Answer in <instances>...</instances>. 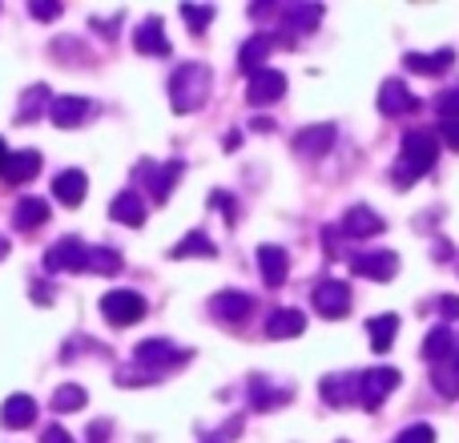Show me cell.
<instances>
[{
	"label": "cell",
	"instance_id": "603a6c76",
	"mask_svg": "<svg viewBox=\"0 0 459 443\" xmlns=\"http://www.w3.org/2000/svg\"><path fill=\"white\" fill-rule=\"evenodd\" d=\"M145 214H150V206H145L142 198H137L134 190H126V194H117V198L109 202V218L113 222H121V226H145Z\"/></svg>",
	"mask_w": 459,
	"mask_h": 443
},
{
	"label": "cell",
	"instance_id": "cb8c5ba5",
	"mask_svg": "<svg viewBox=\"0 0 459 443\" xmlns=\"http://www.w3.org/2000/svg\"><path fill=\"white\" fill-rule=\"evenodd\" d=\"M286 404H290V391L286 387H274V383L262 379V375L250 379V407L254 412H274V407H286Z\"/></svg>",
	"mask_w": 459,
	"mask_h": 443
},
{
	"label": "cell",
	"instance_id": "ab89813d",
	"mask_svg": "<svg viewBox=\"0 0 459 443\" xmlns=\"http://www.w3.org/2000/svg\"><path fill=\"white\" fill-rule=\"evenodd\" d=\"M439 142L459 153V121H444V126H439Z\"/></svg>",
	"mask_w": 459,
	"mask_h": 443
},
{
	"label": "cell",
	"instance_id": "2e32d148",
	"mask_svg": "<svg viewBox=\"0 0 459 443\" xmlns=\"http://www.w3.org/2000/svg\"><path fill=\"white\" fill-rule=\"evenodd\" d=\"M182 161H166V166H142V178H145V186H150V194L158 202H166L169 194H174V186L182 182Z\"/></svg>",
	"mask_w": 459,
	"mask_h": 443
},
{
	"label": "cell",
	"instance_id": "7402d4cb",
	"mask_svg": "<svg viewBox=\"0 0 459 443\" xmlns=\"http://www.w3.org/2000/svg\"><path fill=\"white\" fill-rule=\"evenodd\" d=\"M395 334H399V315H375L367 318V343H371L375 355H387L395 347Z\"/></svg>",
	"mask_w": 459,
	"mask_h": 443
},
{
	"label": "cell",
	"instance_id": "4316f807",
	"mask_svg": "<svg viewBox=\"0 0 459 443\" xmlns=\"http://www.w3.org/2000/svg\"><path fill=\"white\" fill-rule=\"evenodd\" d=\"M455 351L459 347H455V331H452V326H431L428 339H423V359H428L431 367L444 363V359H452Z\"/></svg>",
	"mask_w": 459,
	"mask_h": 443
},
{
	"label": "cell",
	"instance_id": "d6a6232c",
	"mask_svg": "<svg viewBox=\"0 0 459 443\" xmlns=\"http://www.w3.org/2000/svg\"><path fill=\"white\" fill-rule=\"evenodd\" d=\"M53 105V93H48V85H32L29 93H24L21 101V113H16V121H37L40 113Z\"/></svg>",
	"mask_w": 459,
	"mask_h": 443
},
{
	"label": "cell",
	"instance_id": "d590c367",
	"mask_svg": "<svg viewBox=\"0 0 459 443\" xmlns=\"http://www.w3.org/2000/svg\"><path fill=\"white\" fill-rule=\"evenodd\" d=\"M431 109H436L444 121H459V81H455L452 89H444V93H436Z\"/></svg>",
	"mask_w": 459,
	"mask_h": 443
},
{
	"label": "cell",
	"instance_id": "7dc6e473",
	"mask_svg": "<svg viewBox=\"0 0 459 443\" xmlns=\"http://www.w3.org/2000/svg\"><path fill=\"white\" fill-rule=\"evenodd\" d=\"M254 129H262V134H270V129H274V121H270V117H254Z\"/></svg>",
	"mask_w": 459,
	"mask_h": 443
},
{
	"label": "cell",
	"instance_id": "9a60e30c",
	"mask_svg": "<svg viewBox=\"0 0 459 443\" xmlns=\"http://www.w3.org/2000/svg\"><path fill=\"white\" fill-rule=\"evenodd\" d=\"M134 48L145 56H169V40H166V24L161 16H145L134 32Z\"/></svg>",
	"mask_w": 459,
	"mask_h": 443
},
{
	"label": "cell",
	"instance_id": "6da1fadb",
	"mask_svg": "<svg viewBox=\"0 0 459 443\" xmlns=\"http://www.w3.org/2000/svg\"><path fill=\"white\" fill-rule=\"evenodd\" d=\"M210 89H214V73L210 65H178L174 77H169V101L174 113H194L210 101Z\"/></svg>",
	"mask_w": 459,
	"mask_h": 443
},
{
	"label": "cell",
	"instance_id": "f35d334b",
	"mask_svg": "<svg viewBox=\"0 0 459 443\" xmlns=\"http://www.w3.org/2000/svg\"><path fill=\"white\" fill-rule=\"evenodd\" d=\"M29 13L37 16V21H56V16H61V4H56V0H32Z\"/></svg>",
	"mask_w": 459,
	"mask_h": 443
},
{
	"label": "cell",
	"instance_id": "681fc988",
	"mask_svg": "<svg viewBox=\"0 0 459 443\" xmlns=\"http://www.w3.org/2000/svg\"><path fill=\"white\" fill-rule=\"evenodd\" d=\"M4 166H8V145H4V137H0V178H4Z\"/></svg>",
	"mask_w": 459,
	"mask_h": 443
},
{
	"label": "cell",
	"instance_id": "f907efd6",
	"mask_svg": "<svg viewBox=\"0 0 459 443\" xmlns=\"http://www.w3.org/2000/svg\"><path fill=\"white\" fill-rule=\"evenodd\" d=\"M447 254H452V246H447L444 238H439V242H436V258H447Z\"/></svg>",
	"mask_w": 459,
	"mask_h": 443
},
{
	"label": "cell",
	"instance_id": "e0dca14e",
	"mask_svg": "<svg viewBox=\"0 0 459 443\" xmlns=\"http://www.w3.org/2000/svg\"><path fill=\"white\" fill-rule=\"evenodd\" d=\"M258 270H262V282L266 286H282L286 274H290V254L282 246H258Z\"/></svg>",
	"mask_w": 459,
	"mask_h": 443
},
{
	"label": "cell",
	"instance_id": "60d3db41",
	"mask_svg": "<svg viewBox=\"0 0 459 443\" xmlns=\"http://www.w3.org/2000/svg\"><path fill=\"white\" fill-rule=\"evenodd\" d=\"M391 182H395V186H399V190H411V186H415V182H420V178H415V174H411V169H407V166H403V161H395V174H391Z\"/></svg>",
	"mask_w": 459,
	"mask_h": 443
},
{
	"label": "cell",
	"instance_id": "d4e9b609",
	"mask_svg": "<svg viewBox=\"0 0 459 443\" xmlns=\"http://www.w3.org/2000/svg\"><path fill=\"white\" fill-rule=\"evenodd\" d=\"M302 331H307V315H302V310H294V307L274 310V315L266 318V334H270V339H299Z\"/></svg>",
	"mask_w": 459,
	"mask_h": 443
},
{
	"label": "cell",
	"instance_id": "8d00e7d4",
	"mask_svg": "<svg viewBox=\"0 0 459 443\" xmlns=\"http://www.w3.org/2000/svg\"><path fill=\"white\" fill-rule=\"evenodd\" d=\"M182 16L190 24V32H206L214 21V4H182Z\"/></svg>",
	"mask_w": 459,
	"mask_h": 443
},
{
	"label": "cell",
	"instance_id": "30bf717a",
	"mask_svg": "<svg viewBox=\"0 0 459 443\" xmlns=\"http://www.w3.org/2000/svg\"><path fill=\"white\" fill-rule=\"evenodd\" d=\"M318 395H323L326 407H351V404H359V375H351V371L323 375V383H318Z\"/></svg>",
	"mask_w": 459,
	"mask_h": 443
},
{
	"label": "cell",
	"instance_id": "44dd1931",
	"mask_svg": "<svg viewBox=\"0 0 459 443\" xmlns=\"http://www.w3.org/2000/svg\"><path fill=\"white\" fill-rule=\"evenodd\" d=\"M274 45H278V40L270 37V32H258V37H250L242 45V53H238V69L250 73V77H254V73H262V69H266V56H270V48H274Z\"/></svg>",
	"mask_w": 459,
	"mask_h": 443
},
{
	"label": "cell",
	"instance_id": "8992f818",
	"mask_svg": "<svg viewBox=\"0 0 459 443\" xmlns=\"http://www.w3.org/2000/svg\"><path fill=\"white\" fill-rule=\"evenodd\" d=\"M101 315L109 326H134L145 315V299L137 291H109L101 299Z\"/></svg>",
	"mask_w": 459,
	"mask_h": 443
},
{
	"label": "cell",
	"instance_id": "83f0119b",
	"mask_svg": "<svg viewBox=\"0 0 459 443\" xmlns=\"http://www.w3.org/2000/svg\"><path fill=\"white\" fill-rule=\"evenodd\" d=\"M37 420V399L32 395H8L4 407H0V423L4 428H29Z\"/></svg>",
	"mask_w": 459,
	"mask_h": 443
},
{
	"label": "cell",
	"instance_id": "ee69618b",
	"mask_svg": "<svg viewBox=\"0 0 459 443\" xmlns=\"http://www.w3.org/2000/svg\"><path fill=\"white\" fill-rule=\"evenodd\" d=\"M40 443H73V436L61 428V423H56V428H45V436H40Z\"/></svg>",
	"mask_w": 459,
	"mask_h": 443
},
{
	"label": "cell",
	"instance_id": "ba28073f",
	"mask_svg": "<svg viewBox=\"0 0 459 443\" xmlns=\"http://www.w3.org/2000/svg\"><path fill=\"white\" fill-rule=\"evenodd\" d=\"M399 254L395 250H371V254H355L351 258V270H355L359 278H371V282H391V278L399 274Z\"/></svg>",
	"mask_w": 459,
	"mask_h": 443
},
{
	"label": "cell",
	"instance_id": "277c9868",
	"mask_svg": "<svg viewBox=\"0 0 459 443\" xmlns=\"http://www.w3.org/2000/svg\"><path fill=\"white\" fill-rule=\"evenodd\" d=\"M399 383H403V379H399L395 367H367V371L359 375V407H367V412H379Z\"/></svg>",
	"mask_w": 459,
	"mask_h": 443
},
{
	"label": "cell",
	"instance_id": "f546056e",
	"mask_svg": "<svg viewBox=\"0 0 459 443\" xmlns=\"http://www.w3.org/2000/svg\"><path fill=\"white\" fill-rule=\"evenodd\" d=\"M48 222V202L45 198H21L13 210V226L16 230H40Z\"/></svg>",
	"mask_w": 459,
	"mask_h": 443
},
{
	"label": "cell",
	"instance_id": "1f68e13d",
	"mask_svg": "<svg viewBox=\"0 0 459 443\" xmlns=\"http://www.w3.org/2000/svg\"><path fill=\"white\" fill-rule=\"evenodd\" d=\"M169 254H174V258H214V254H218V246L210 242V238L202 234V230H194V234H186L182 242H178Z\"/></svg>",
	"mask_w": 459,
	"mask_h": 443
},
{
	"label": "cell",
	"instance_id": "ac0fdd59",
	"mask_svg": "<svg viewBox=\"0 0 459 443\" xmlns=\"http://www.w3.org/2000/svg\"><path fill=\"white\" fill-rule=\"evenodd\" d=\"M85 190H89V178L81 174V169H61V174L53 178V198L69 210H77L81 202H85Z\"/></svg>",
	"mask_w": 459,
	"mask_h": 443
},
{
	"label": "cell",
	"instance_id": "5bb4252c",
	"mask_svg": "<svg viewBox=\"0 0 459 443\" xmlns=\"http://www.w3.org/2000/svg\"><path fill=\"white\" fill-rule=\"evenodd\" d=\"M415 105H420V101H415V93H411V89H407L399 77H387V81L379 85V113H383V117H399V113H411Z\"/></svg>",
	"mask_w": 459,
	"mask_h": 443
},
{
	"label": "cell",
	"instance_id": "7a4b0ae2",
	"mask_svg": "<svg viewBox=\"0 0 459 443\" xmlns=\"http://www.w3.org/2000/svg\"><path fill=\"white\" fill-rule=\"evenodd\" d=\"M436 158H439V134H431V129H411V134H403V153H399V161H403L415 178H428L431 169H436Z\"/></svg>",
	"mask_w": 459,
	"mask_h": 443
},
{
	"label": "cell",
	"instance_id": "c3c4849f",
	"mask_svg": "<svg viewBox=\"0 0 459 443\" xmlns=\"http://www.w3.org/2000/svg\"><path fill=\"white\" fill-rule=\"evenodd\" d=\"M238 145H242V134L234 129V134H226V150H238Z\"/></svg>",
	"mask_w": 459,
	"mask_h": 443
},
{
	"label": "cell",
	"instance_id": "f5cc1de1",
	"mask_svg": "<svg viewBox=\"0 0 459 443\" xmlns=\"http://www.w3.org/2000/svg\"><path fill=\"white\" fill-rule=\"evenodd\" d=\"M455 270H459V266H455Z\"/></svg>",
	"mask_w": 459,
	"mask_h": 443
},
{
	"label": "cell",
	"instance_id": "52a82bcc",
	"mask_svg": "<svg viewBox=\"0 0 459 443\" xmlns=\"http://www.w3.org/2000/svg\"><path fill=\"white\" fill-rule=\"evenodd\" d=\"M310 302H315V310L323 318H347L351 315V286L342 282V278H323V282L315 286V294H310Z\"/></svg>",
	"mask_w": 459,
	"mask_h": 443
},
{
	"label": "cell",
	"instance_id": "4dcf8cb0",
	"mask_svg": "<svg viewBox=\"0 0 459 443\" xmlns=\"http://www.w3.org/2000/svg\"><path fill=\"white\" fill-rule=\"evenodd\" d=\"M431 383H436V391L444 399H459V351L452 359H444V363L431 367Z\"/></svg>",
	"mask_w": 459,
	"mask_h": 443
},
{
	"label": "cell",
	"instance_id": "f6af8a7d",
	"mask_svg": "<svg viewBox=\"0 0 459 443\" xmlns=\"http://www.w3.org/2000/svg\"><path fill=\"white\" fill-rule=\"evenodd\" d=\"M32 294H37V307H48V302H53V286L48 282H32Z\"/></svg>",
	"mask_w": 459,
	"mask_h": 443
},
{
	"label": "cell",
	"instance_id": "d6986e66",
	"mask_svg": "<svg viewBox=\"0 0 459 443\" xmlns=\"http://www.w3.org/2000/svg\"><path fill=\"white\" fill-rule=\"evenodd\" d=\"M407 73H423V77H444L455 69V53L452 48H439V53H407L403 56Z\"/></svg>",
	"mask_w": 459,
	"mask_h": 443
},
{
	"label": "cell",
	"instance_id": "74e56055",
	"mask_svg": "<svg viewBox=\"0 0 459 443\" xmlns=\"http://www.w3.org/2000/svg\"><path fill=\"white\" fill-rule=\"evenodd\" d=\"M395 443H436V428L431 423H411L395 436Z\"/></svg>",
	"mask_w": 459,
	"mask_h": 443
},
{
	"label": "cell",
	"instance_id": "8fae6325",
	"mask_svg": "<svg viewBox=\"0 0 459 443\" xmlns=\"http://www.w3.org/2000/svg\"><path fill=\"white\" fill-rule=\"evenodd\" d=\"M334 137H339V129L331 126V121H323V126H307L299 129V137H294V153H302V158H323V153L334 150Z\"/></svg>",
	"mask_w": 459,
	"mask_h": 443
},
{
	"label": "cell",
	"instance_id": "3957f363",
	"mask_svg": "<svg viewBox=\"0 0 459 443\" xmlns=\"http://www.w3.org/2000/svg\"><path fill=\"white\" fill-rule=\"evenodd\" d=\"M186 359H190V351L174 347L169 339H145V343H137V351H134V363L145 367L150 379H158V375L169 371V367H182Z\"/></svg>",
	"mask_w": 459,
	"mask_h": 443
},
{
	"label": "cell",
	"instance_id": "bcb514c9",
	"mask_svg": "<svg viewBox=\"0 0 459 443\" xmlns=\"http://www.w3.org/2000/svg\"><path fill=\"white\" fill-rule=\"evenodd\" d=\"M105 439H109V423H93V428H89V443H105Z\"/></svg>",
	"mask_w": 459,
	"mask_h": 443
},
{
	"label": "cell",
	"instance_id": "9c48e42d",
	"mask_svg": "<svg viewBox=\"0 0 459 443\" xmlns=\"http://www.w3.org/2000/svg\"><path fill=\"white\" fill-rule=\"evenodd\" d=\"M282 93H286V73H278V69L254 73L250 85H246V101H250L254 109H262V105H274Z\"/></svg>",
	"mask_w": 459,
	"mask_h": 443
},
{
	"label": "cell",
	"instance_id": "7bdbcfd3",
	"mask_svg": "<svg viewBox=\"0 0 459 443\" xmlns=\"http://www.w3.org/2000/svg\"><path fill=\"white\" fill-rule=\"evenodd\" d=\"M439 315H444V318H459V299H455V294H439Z\"/></svg>",
	"mask_w": 459,
	"mask_h": 443
},
{
	"label": "cell",
	"instance_id": "7c38bea8",
	"mask_svg": "<svg viewBox=\"0 0 459 443\" xmlns=\"http://www.w3.org/2000/svg\"><path fill=\"white\" fill-rule=\"evenodd\" d=\"M383 230H387V222L375 214L371 206H351L347 214H342V222H339L342 238H375V234H383Z\"/></svg>",
	"mask_w": 459,
	"mask_h": 443
},
{
	"label": "cell",
	"instance_id": "e575fe53",
	"mask_svg": "<svg viewBox=\"0 0 459 443\" xmlns=\"http://www.w3.org/2000/svg\"><path fill=\"white\" fill-rule=\"evenodd\" d=\"M121 266H126V262H121L117 250H109V246H89V270H93V274H117Z\"/></svg>",
	"mask_w": 459,
	"mask_h": 443
},
{
	"label": "cell",
	"instance_id": "4fadbf2b",
	"mask_svg": "<svg viewBox=\"0 0 459 443\" xmlns=\"http://www.w3.org/2000/svg\"><path fill=\"white\" fill-rule=\"evenodd\" d=\"M89 113H93V101H85V97H53V105H48V117H53V126H61V129L85 126Z\"/></svg>",
	"mask_w": 459,
	"mask_h": 443
},
{
	"label": "cell",
	"instance_id": "5b68a950",
	"mask_svg": "<svg viewBox=\"0 0 459 443\" xmlns=\"http://www.w3.org/2000/svg\"><path fill=\"white\" fill-rule=\"evenodd\" d=\"M45 270L48 274H81V270H89V246L81 242V238H61V242L48 246L45 254Z\"/></svg>",
	"mask_w": 459,
	"mask_h": 443
},
{
	"label": "cell",
	"instance_id": "836d02e7",
	"mask_svg": "<svg viewBox=\"0 0 459 443\" xmlns=\"http://www.w3.org/2000/svg\"><path fill=\"white\" fill-rule=\"evenodd\" d=\"M81 407H85V387H77V383H65V387L53 391V412L56 415L81 412Z\"/></svg>",
	"mask_w": 459,
	"mask_h": 443
},
{
	"label": "cell",
	"instance_id": "484cf974",
	"mask_svg": "<svg viewBox=\"0 0 459 443\" xmlns=\"http://www.w3.org/2000/svg\"><path fill=\"white\" fill-rule=\"evenodd\" d=\"M323 4H286L282 8V24L286 32H315L323 24Z\"/></svg>",
	"mask_w": 459,
	"mask_h": 443
},
{
	"label": "cell",
	"instance_id": "816d5d0a",
	"mask_svg": "<svg viewBox=\"0 0 459 443\" xmlns=\"http://www.w3.org/2000/svg\"><path fill=\"white\" fill-rule=\"evenodd\" d=\"M4 254H8V238H0V258H4Z\"/></svg>",
	"mask_w": 459,
	"mask_h": 443
},
{
	"label": "cell",
	"instance_id": "ffe728a7",
	"mask_svg": "<svg viewBox=\"0 0 459 443\" xmlns=\"http://www.w3.org/2000/svg\"><path fill=\"white\" fill-rule=\"evenodd\" d=\"M210 310H214V318H222V323H242V318L254 310V299L242 291H222V294H214Z\"/></svg>",
	"mask_w": 459,
	"mask_h": 443
},
{
	"label": "cell",
	"instance_id": "f1b7e54d",
	"mask_svg": "<svg viewBox=\"0 0 459 443\" xmlns=\"http://www.w3.org/2000/svg\"><path fill=\"white\" fill-rule=\"evenodd\" d=\"M40 174V153L37 150H21V153H8V166H4V182L21 186L29 178Z\"/></svg>",
	"mask_w": 459,
	"mask_h": 443
},
{
	"label": "cell",
	"instance_id": "b9f144b4",
	"mask_svg": "<svg viewBox=\"0 0 459 443\" xmlns=\"http://www.w3.org/2000/svg\"><path fill=\"white\" fill-rule=\"evenodd\" d=\"M210 206H214V210H222V214H226L230 222H234V198H230V194L214 190V194H210Z\"/></svg>",
	"mask_w": 459,
	"mask_h": 443
}]
</instances>
